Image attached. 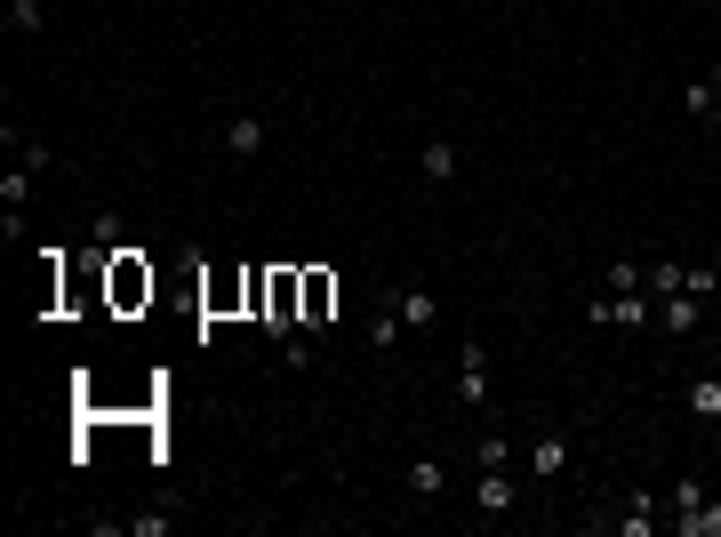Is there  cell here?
I'll list each match as a JSON object with an SVG mask.
<instances>
[{"label": "cell", "instance_id": "cell-1", "mask_svg": "<svg viewBox=\"0 0 721 537\" xmlns=\"http://www.w3.org/2000/svg\"><path fill=\"white\" fill-rule=\"evenodd\" d=\"M105 297H113V313L153 306V265H145V249H113V257H105Z\"/></svg>", "mask_w": 721, "mask_h": 537}, {"label": "cell", "instance_id": "cell-2", "mask_svg": "<svg viewBox=\"0 0 721 537\" xmlns=\"http://www.w3.org/2000/svg\"><path fill=\"white\" fill-rule=\"evenodd\" d=\"M513 497H522L513 465H481V482H473V514H481V521H497V514H513Z\"/></svg>", "mask_w": 721, "mask_h": 537}, {"label": "cell", "instance_id": "cell-14", "mask_svg": "<svg viewBox=\"0 0 721 537\" xmlns=\"http://www.w3.org/2000/svg\"><path fill=\"white\" fill-rule=\"evenodd\" d=\"M673 529H681V537H721V497H705V506H690V514H673Z\"/></svg>", "mask_w": 721, "mask_h": 537}, {"label": "cell", "instance_id": "cell-23", "mask_svg": "<svg viewBox=\"0 0 721 537\" xmlns=\"http://www.w3.org/2000/svg\"><path fill=\"white\" fill-rule=\"evenodd\" d=\"M713 378H721V369H713Z\"/></svg>", "mask_w": 721, "mask_h": 537}, {"label": "cell", "instance_id": "cell-6", "mask_svg": "<svg viewBox=\"0 0 721 537\" xmlns=\"http://www.w3.org/2000/svg\"><path fill=\"white\" fill-rule=\"evenodd\" d=\"M658 321L673 329V338H690V329L705 321V297H690V289H673V297H658Z\"/></svg>", "mask_w": 721, "mask_h": 537}, {"label": "cell", "instance_id": "cell-3", "mask_svg": "<svg viewBox=\"0 0 721 537\" xmlns=\"http://www.w3.org/2000/svg\"><path fill=\"white\" fill-rule=\"evenodd\" d=\"M329 313H337V273L305 265V329H329Z\"/></svg>", "mask_w": 721, "mask_h": 537}, {"label": "cell", "instance_id": "cell-18", "mask_svg": "<svg viewBox=\"0 0 721 537\" xmlns=\"http://www.w3.org/2000/svg\"><path fill=\"white\" fill-rule=\"evenodd\" d=\"M393 338H401V313H393V306H377V321H369V345H377V353H385Z\"/></svg>", "mask_w": 721, "mask_h": 537}, {"label": "cell", "instance_id": "cell-12", "mask_svg": "<svg viewBox=\"0 0 721 537\" xmlns=\"http://www.w3.org/2000/svg\"><path fill=\"white\" fill-rule=\"evenodd\" d=\"M681 410H690L698 425H721V378H698L690 393H681Z\"/></svg>", "mask_w": 721, "mask_h": 537}, {"label": "cell", "instance_id": "cell-13", "mask_svg": "<svg viewBox=\"0 0 721 537\" xmlns=\"http://www.w3.org/2000/svg\"><path fill=\"white\" fill-rule=\"evenodd\" d=\"M450 489V465L441 457H409V497H441Z\"/></svg>", "mask_w": 721, "mask_h": 537}, {"label": "cell", "instance_id": "cell-7", "mask_svg": "<svg viewBox=\"0 0 721 537\" xmlns=\"http://www.w3.org/2000/svg\"><path fill=\"white\" fill-rule=\"evenodd\" d=\"M225 153H233V161H257V153H265V121H257V113H233V121H225Z\"/></svg>", "mask_w": 721, "mask_h": 537}, {"label": "cell", "instance_id": "cell-22", "mask_svg": "<svg viewBox=\"0 0 721 537\" xmlns=\"http://www.w3.org/2000/svg\"><path fill=\"white\" fill-rule=\"evenodd\" d=\"M713 89H721V64H713Z\"/></svg>", "mask_w": 721, "mask_h": 537}, {"label": "cell", "instance_id": "cell-5", "mask_svg": "<svg viewBox=\"0 0 721 537\" xmlns=\"http://www.w3.org/2000/svg\"><path fill=\"white\" fill-rule=\"evenodd\" d=\"M385 306L401 313V329H433V321H441V297H433V289H393Z\"/></svg>", "mask_w": 721, "mask_h": 537}, {"label": "cell", "instance_id": "cell-20", "mask_svg": "<svg viewBox=\"0 0 721 537\" xmlns=\"http://www.w3.org/2000/svg\"><path fill=\"white\" fill-rule=\"evenodd\" d=\"M609 289H617V297L641 289V265H634V257H617V265H609Z\"/></svg>", "mask_w": 721, "mask_h": 537}, {"label": "cell", "instance_id": "cell-8", "mask_svg": "<svg viewBox=\"0 0 721 537\" xmlns=\"http://www.w3.org/2000/svg\"><path fill=\"white\" fill-rule=\"evenodd\" d=\"M569 474V442H562V433H545V442L529 450V482H562Z\"/></svg>", "mask_w": 721, "mask_h": 537}, {"label": "cell", "instance_id": "cell-17", "mask_svg": "<svg viewBox=\"0 0 721 537\" xmlns=\"http://www.w3.org/2000/svg\"><path fill=\"white\" fill-rule=\"evenodd\" d=\"M473 465H513V442H505V433H481V442H473Z\"/></svg>", "mask_w": 721, "mask_h": 537}, {"label": "cell", "instance_id": "cell-16", "mask_svg": "<svg viewBox=\"0 0 721 537\" xmlns=\"http://www.w3.org/2000/svg\"><path fill=\"white\" fill-rule=\"evenodd\" d=\"M666 506H673V514H690V506H705V482H698V474H681V482L666 489Z\"/></svg>", "mask_w": 721, "mask_h": 537}, {"label": "cell", "instance_id": "cell-19", "mask_svg": "<svg viewBox=\"0 0 721 537\" xmlns=\"http://www.w3.org/2000/svg\"><path fill=\"white\" fill-rule=\"evenodd\" d=\"M121 529H128V537H168V514H128Z\"/></svg>", "mask_w": 721, "mask_h": 537}, {"label": "cell", "instance_id": "cell-21", "mask_svg": "<svg viewBox=\"0 0 721 537\" xmlns=\"http://www.w3.org/2000/svg\"><path fill=\"white\" fill-rule=\"evenodd\" d=\"M690 297H721V273H713V265H690Z\"/></svg>", "mask_w": 721, "mask_h": 537}, {"label": "cell", "instance_id": "cell-10", "mask_svg": "<svg viewBox=\"0 0 721 537\" xmlns=\"http://www.w3.org/2000/svg\"><path fill=\"white\" fill-rule=\"evenodd\" d=\"M418 169H425V185H450V177H457V145H450V137H425V145H418Z\"/></svg>", "mask_w": 721, "mask_h": 537}, {"label": "cell", "instance_id": "cell-4", "mask_svg": "<svg viewBox=\"0 0 721 537\" xmlns=\"http://www.w3.org/2000/svg\"><path fill=\"white\" fill-rule=\"evenodd\" d=\"M457 401L465 410H490V353L481 345H465V361H457Z\"/></svg>", "mask_w": 721, "mask_h": 537}, {"label": "cell", "instance_id": "cell-15", "mask_svg": "<svg viewBox=\"0 0 721 537\" xmlns=\"http://www.w3.org/2000/svg\"><path fill=\"white\" fill-rule=\"evenodd\" d=\"M713 105H721V89H713V73H698L690 89H681V113H690V121H713Z\"/></svg>", "mask_w": 721, "mask_h": 537}, {"label": "cell", "instance_id": "cell-11", "mask_svg": "<svg viewBox=\"0 0 721 537\" xmlns=\"http://www.w3.org/2000/svg\"><path fill=\"white\" fill-rule=\"evenodd\" d=\"M658 321V306H649V289H626V297H609V329H649Z\"/></svg>", "mask_w": 721, "mask_h": 537}, {"label": "cell", "instance_id": "cell-9", "mask_svg": "<svg viewBox=\"0 0 721 537\" xmlns=\"http://www.w3.org/2000/svg\"><path fill=\"white\" fill-rule=\"evenodd\" d=\"M617 537H658V497H649V489L626 497V514H617Z\"/></svg>", "mask_w": 721, "mask_h": 537}]
</instances>
